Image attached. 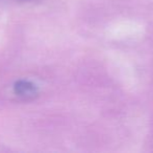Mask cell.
<instances>
[{
	"label": "cell",
	"instance_id": "cell-1",
	"mask_svg": "<svg viewBox=\"0 0 153 153\" xmlns=\"http://www.w3.org/2000/svg\"><path fill=\"white\" fill-rule=\"evenodd\" d=\"M16 94L20 96H30L36 93V86L29 81H18L14 86Z\"/></svg>",
	"mask_w": 153,
	"mask_h": 153
}]
</instances>
